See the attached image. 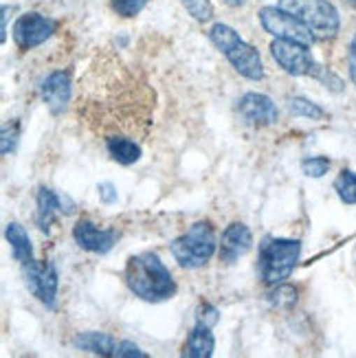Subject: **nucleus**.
<instances>
[{
  "instance_id": "14",
  "label": "nucleus",
  "mask_w": 356,
  "mask_h": 358,
  "mask_svg": "<svg viewBox=\"0 0 356 358\" xmlns=\"http://www.w3.org/2000/svg\"><path fill=\"white\" fill-rule=\"evenodd\" d=\"M36 205H38V211H36V222L40 227V231L49 233L51 227L55 224L57 215L59 213H73L75 205L66 198V196H59L55 194L49 187H40V192L36 196Z\"/></svg>"
},
{
  "instance_id": "33",
  "label": "nucleus",
  "mask_w": 356,
  "mask_h": 358,
  "mask_svg": "<svg viewBox=\"0 0 356 358\" xmlns=\"http://www.w3.org/2000/svg\"><path fill=\"white\" fill-rule=\"evenodd\" d=\"M346 3H348V5H354V7H356V0H346Z\"/></svg>"
},
{
  "instance_id": "5",
  "label": "nucleus",
  "mask_w": 356,
  "mask_h": 358,
  "mask_svg": "<svg viewBox=\"0 0 356 358\" xmlns=\"http://www.w3.org/2000/svg\"><path fill=\"white\" fill-rule=\"evenodd\" d=\"M215 246H218V242H215L213 224L207 220H200V222L192 224L183 236H178L172 242V246H169V251H172L180 268L194 271V268L205 266V264L213 257Z\"/></svg>"
},
{
  "instance_id": "16",
  "label": "nucleus",
  "mask_w": 356,
  "mask_h": 358,
  "mask_svg": "<svg viewBox=\"0 0 356 358\" xmlns=\"http://www.w3.org/2000/svg\"><path fill=\"white\" fill-rule=\"evenodd\" d=\"M104 148L108 152V157L117 161L119 165H134L143 154L141 141L130 136H113L104 143Z\"/></svg>"
},
{
  "instance_id": "22",
  "label": "nucleus",
  "mask_w": 356,
  "mask_h": 358,
  "mask_svg": "<svg viewBox=\"0 0 356 358\" xmlns=\"http://www.w3.org/2000/svg\"><path fill=\"white\" fill-rule=\"evenodd\" d=\"M288 108H290V113L295 117H304V119L319 121V119L326 117V113H323L317 103H313L311 99H306V97H292L288 101Z\"/></svg>"
},
{
  "instance_id": "30",
  "label": "nucleus",
  "mask_w": 356,
  "mask_h": 358,
  "mask_svg": "<svg viewBox=\"0 0 356 358\" xmlns=\"http://www.w3.org/2000/svg\"><path fill=\"white\" fill-rule=\"evenodd\" d=\"M348 66H350V77L352 82L356 84V34L350 42V53H348Z\"/></svg>"
},
{
  "instance_id": "19",
  "label": "nucleus",
  "mask_w": 356,
  "mask_h": 358,
  "mask_svg": "<svg viewBox=\"0 0 356 358\" xmlns=\"http://www.w3.org/2000/svg\"><path fill=\"white\" fill-rule=\"evenodd\" d=\"M5 238L11 246V253H13V259L20 262L22 266L29 264L34 259V246H31V240H29V233L24 231L22 224L18 222H9L7 229H5Z\"/></svg>"
},
{
  "instance_id": "29",
  "label": "nucleus",
  "mask_w": 356,
  "mask_h": 358,
  "mask_svg": "<svg viewBox=\"0 0 356 358\" xmlns=\"http://www.w3.org/2000/svg\"><path fill=\"white\" fill-rule=\"evenodd\" d=\"M97 192H99V198L104 205H113V202H117V187L113 182H101L97 187Z\"/></svg>"
},
{
  "instance_id": "4",
  "label": "nucleus",
  "mask_w": 356,
  "mask_h": 358,
  "mask_svg": "<svg viewBox=\"0 0 356 358\" xmlns=\"http://www.w3.org/2000/svg\"><path fill=\"white\" fill-rule=\"evenodd\" d=\"M301 255V242L288 238H264L259 244L257 268L266 286L284 284L295 271Z\"/></svg>"
},
{
  "instance_id": "2",
  "label": "nucleus",
  "mask_w": 356,
  "mask_h": 358,
  "mask_svg": "<svg viewBox=\"0 0 356 358\" xmlns=\"http://www.w3.org/2000/svg\"><path fill=\"white\" fill-rule=\"evenodd\" d=\"M123 279H126V286L130 288L134 297L150 303L167 301L176 294V282L172 273L167 271V266L157 253L150 251L132 255L128 259Z\"/></svg>"
},
{
  "instance_id": "21",
  "label": "nucleus",
  "mask_w": 356,
  "mask_h": 358,
  "mask_svg": "<svg viewBox=\"0 0 356 358\" xmlns=\"http://www.w3.org/2000/svg\"><path fill=\"white\" fill-rule=\"evenodd\" d=\"M20 143V121L18 119H9L3 123V132H0V152L3 157L11 154Z\"/></svg>"
},
{
  "instance_id": "3",
  "label": "nucleus",
  "mask_w": 356,
  "mask_h": 358,
  "mask_svg": "<svg viewBox=\"0 0 356 358\" xmlns=\"http://www.w3.org/2000/svg\"><path fill=\"white\" fill-rule=\"evenodd\" d=\"M209 40L242 77H246V80H251V82L264 80V64H262L259 53L249 42H244L238 36L236 29H231L229 24H222V22H215L209 29Z\"/></svg>"
},
{
  "instance_id": "17",
  "label": "nucleus",
  "mask_w": 356,
  "mask_h": 358,
  "mask_svg": "<svg viewBox=\"0 0 356 358\" xmlns=\"http://www.w3.org/2000/svg\"><path fill=\"white\" fill-rule=\"evenodd\" d=\"M117 341L106 332H80L73 338V348L97 356H115Z\"/></svg>"
},
{
  "instance_id": "24",
  "label": "nucleus",
  "mask_w": 356,
  "mask_h": 358,
  "mask_svg": "<svg viewBox=\"0 0 356 358\" xmlns=\"http://www.w3.org/2000/svg\"><path fill=\"white\" fill-rule=\"evenodd\" d=\"M183 7L190 11V15L198 22H207L213 18V5L211 0H180Z\"/></svg>"
},
{
  "instance_id": "10",
  "label": "nucleus",
  "mask_w": 356,
  "mask_h": 358,
  "mask_svg": "<svg viewBox=\"0 0 356 358\" xmlns=\"http://www.w3.org/2000/svg\"><path fill=\"white\" fill-rule=\"evenodd\" d=\"M24 282L31 294L42 301L46 308L55 306L57 297V271L51 262H36L31 259L24 264Z\"/></svg>"
},
{
  "instance_id": "1",
  "label": "nucleus",
  "mask_w": 356,
  "mask_h": 358,
  "mask_svg": "<svg viewBox=\"0 0 356 358\" xmlns=\"http://www.w3.org/2000/svg\"><path fill=\"white\" fill-rule=\"evenodd\" d=\"M126 66L92 69L80 80L75 110L84 128L106 143L113 136L143 141L154 123V92Z\"/></svg>"
},
{
  "instance_id": "25",
  "label": "nucleus",
  "mask_w": 356,
  "mask_h": 358,
  "mask_svg": "<svg viewBox=\"0 0 356 358\" xmlns=\"http://www.w3.org/2000/svg\"><path fill=\"white\" fill-rule=\"evenodd\" d=\"M148 3L150 0H111V7L121 18H134V15L143 11Z\"/></svg>"
},
{
  "instance_id": "27",
  "label": "nucleus",
  "mask_w": 356,
  "mask_h": 358,
  "mask_svg": "<svg viewBox=\"0 0 356 358\" xmlns=\"http://www.w3.org/2000/svg\"><path fill=\"white\" fill-rule=\"evenodd\" d=\"M220 315L218 310H215L211 303H203L198 308V315H196V323H203V325H209V328H213L215 323H218Z\"/></svg>"
},
{
  "instance_id": "31",
  "label": "nucleus",
  "mask_w": 356,
  "mask_h": 358,
  "mask_svg": "<svg viewBox=\"0 0 356 358\" xmlns=\"http://www.w3.org/2000/svg\"><path fill=\"white\" fill-rule=\"evenodd\" d=\"M13 7H9V5L3 7V36H0V40H3V42H7V22H9V11Z\"/></svg>"
},
{
  "instance_id": "32",
  "label": "nucleus",
  "mask_w": 356,
  "mask_h": 358,
  "mask_svg": "<svg viewBox=\"0 0 356 358\" xmlns=\"http://www.w3.org/2000/svg\"><path fill=\"white\" fill-rule=\"evenodd\" d=\"M225 5L238 9V7H244V5H246V0H225Z\"/></svg>"
},
{
  "instance_id": "12",
  "label": "nucleus",
  "mask_w": 356,
  "mask_h": 358,
  "mask_svg": "<svg viewBox=\"0 0 356 358\" xmlns=\"http://www.w3.org/2000/svg\"><path fill=\"white\" fill-rule=\"evenodd\" d=\"M40 97L53 115L64 113L71 97H73L71 73L69 71H53L51 75H46L40 84Z\"/></svg>"
},
{
  "instance_id": "13",
  "label": "nucleus",
  "mask_w": 356,
  "mask_h": 358,
  "mask_svg": "<svg viewBox=\"0 0 356 358\" xmlns=\"http://www.w3.org/2000/svg\"><path fill=\"white\" fill-rule=\"evenodd\" d=\"M73 238L77 246L84 248L88 253H108L117 244V231L115 229H99L90 220H80L73 227Z\"/></svg>"
},
{
  "instance_id": "11",
  "label": "nucleus",
  "mask_w": 356,
  "mask_h": 358,
  "mask_svg": "<svg viewBox=\"0 0 356 358\" xmlns=\"http://www.w3.org/2000/svg\"><path fill=\"white\" fill-rule=\"evenodd\" d=\"M236 110L246 126L253 128H269L273 123H277V117H280L275 101L262 95V92H246V95H242Z\"/></svg>"
},
{
  "instance_id": "23",
  "label": "nucleus",
  "mask_w": 356,
  "mask_h": 358,
  "mask_svg": "<svg viewBox=\"0 0 356 358\" xmlns=\"http://www.w3.org/2000/svg\"><path fill=\"white\" fill-rule=\"evenodd\" d=\"M273 288H275V290L269 294L271 306L280 308V310H290L292 306H295V301H297V290H295V288L284 286V284H277V286H273Z\"/></svg>"
},
{
  "instance_id": "26",
  "label": "nucleus",
  "mask_w": 356,
  "mask_h": 358,
  "mask_svg": "<svg viewBox=\"0 0 356 358\" xmlns=\"http://www.w3.org/2000/svg\"><path fill=\"white\" fill-rule=\"evenodd\" d=\"M328 169H330V161L326 157H311V159H304V163H301V172L311 178L326 176Z\"/></svg>"
},
{
  "instance_id": "28",
  "label": "nucleus",
  "mask_w": 356,
  "mask_h": 358,
  "mask_svg": "<svg viewBox=\"0 0 356 358\" xmlns=\"http://www.w3.org/2000/svg\"><path fill=\"white\" fill-rule=\"evenodd\" d=\"M115 356H128V358H145L148 354L145 352H141L138 350V345H134V343H130V341H121V343L117 345V354Z\"/></svg>"
},
{
  "instance_id": "18",
  "label": "nucleus",
  "mask_w": 356,
  "mask_h": 358,
  "mask_svg": "<svg viewBox=\"0 0 356 358\" xmlns=\"http://www.w3.org/2000/svg\"><path fill=\"white\" fill-rule=\"evenodd\" d=\"M213 348H215V338L211 334V328L203 323H196V328L190 332L187 341H185V345H183V356L209 358L213 354Z\"/></svg>"
},
{
  "instance_id": "15",
  "label": "nucleus",
  "mask_w": 356,
  "mask_h": 358,
  "mask_svg": "<svg viewBox=\"0 0 356 358\" xmlns=\"http://www.w3.org/2000/svg\"><path fill=\"white\" fill-rule=\"evenodd\" d=\"M251 246H253V233L249 227L242 222L229 224L220 238V259L225 264H234L236 259L249 253Z\"/></svg>"
},
{
  "instance_id": "7",
  "label": "nucleus",
  "mask_w": 356,
  "mask_h": 358,
  "mask_svg": "<svg viewBox=\"0 0 356 358\" xmlns=\"http://www.w3.org/2000/svg\"><path fill=\"white\" fill-rule=\"evenodd\" d=\"M271 55L273 59L284 69L288 75L295 77H315V80H323L326 69L319 66L313 53L308 51V44L295 42V40H273L271 42Z\"/></svg>"
},
{
  "instance_id": "20",
  "label": "nucleus",
  "mask_w": 356,
  "mask_h": 358,
  "mask_svg": "<svg viewBox=\"0 0 356 358\" xmlns=\"http://www.w3.org/2000/svg\"><path fill=\"white\" fill-rule=\"evenodd\" d=\"M334 189L346 205H356V174L350 169H343L334 180Z\"/></svg>"
},
{
  "instance_id": "6",
  "label": "nucleus",
  "mask_w": 356,
  "mask_h": 358,
  "mask_svg": "<svg viewBox=\"0 0 356 358\" xmlns=\"http://www.w3.org/2000/svg\"><path fill=\"white\" fill-rule=\"evenodd\" d=\"M280 7L311 29L315 40H330L341 29V18L330 0H280Z\"/></svg>"
},
{
  "instance_id": "8",
  "label": "nucleus",
  "mask_w": 356,
  "mask_h": 358,
  "mask_svg": "<svg viewBox=\"0 0 356 358\" xmlns=\"http://www.w3.org/2000/svg\"><path fill=\"white\" fill-rule=\"evenodd\" d=\"M259 22L266 34H271L277 40H295L311 46L315 42V36L311 29L304 27L295 15L284 11L280 5L277 7H262L259 9Z\"/></svg>"
},
{
  "instance_id": "9",
  "label": "nucleus",
  "mask_w": 356,
  "mask_h": 358,
  "mask_svg": "<svg viewBox=\"0 0 356 358\" xmlns=\"http://www.w3.org/2000/svg\"><path fill=\"white\" fill-rule=\"evenodd\" d=\"M55 20L46 18V15L38 13V11H29L22 13L18 20L13 24V42L18 49L29 51V49H36L42 42L49 40L55 34Z\"/></svg>"
}]
</instances>
